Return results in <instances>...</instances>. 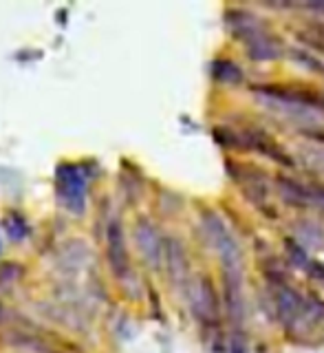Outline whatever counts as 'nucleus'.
Here are the masks:
<instances>
[{
  "mask_svg": "<svg viewBox=\"0 0 324 353\" xmlns=\"http://www.w3.org/2000/svg\"><path fill=\"white\" fill-rule=\"evenodd\" d=\"M223 290H225L227 316L236 327L245 323V294H243V272L223 270Z\"/></svg>",
  "mask_w": 324,
  "mask_h": 353,
  "instance_id": "6",
  "label": "nucleus"
},
{
  "mask_svg": "<svg viewBox=\"0 0 324 353\" xmlns=\"http://www.w3.org/2000/svg\"><path fill=\"white\" fill-rule=\"evenodd\" d=\"M106 243H108V261H110V268H113L117 279H126L128 272H130V259H128L124 232H121V223H117V221H113V223L108 225Z\"/></svg>",
  "mask_w": 324,
  "mask_h": 353,
  "instance_id": "8",
  "label": "nucleus"
},
{
  "mask_svg": "<svg viewBox=\"0 0 324 353\" xmlns=\"http://www.w3.org/2000/svg\"><path fill=\"white\" fill-rule=\"evenodd\" d=\"M232 353H247V342H245L243 331H234L232 336Z\"/></svg>",
  "mask_w": 324,
  "mask_h": 353,
  "instance_id": "18",
  "label": "nucleus"
},
{
  "mask_svg": "<svg viewBox=\"0 0 324 353\" xmlns=\"http://www.w3.org/2000/svg\"><path fill=\"white\" fill-rule=\"evenodd\" d=\"M201 221H203V228L207 232L210 241L214 243V248L219 252V256L223 261V270H236L243 272V254L239 243L234 241V236L230 234V230L223 223V219L212 212V210H203L201 214Z\"/></svg>",
  "mask_w": 324,
  "mask_h": 353,
  "instance_id": "1",
  "label": "nucleus"
},
{
  "mask_svg": "<svg viewBox=\"0 0 324 353\" xmlns=\"http://www.w3.org/2000/svg\"><path fill=\"white\" fill-rule=\"evenodd\" d=\"M243 137H245V143H247V150H256V152H261L265 154V157H270L274 159L276 163H281V165H287V168H294V159H292V154H289L281 143H276L270 135H267L265 130L261 128H250V130H245L243 132Z\"/></svg>",
  "mask_w": 324,
  "mask_h": 353,
  "instance_id": "7",
  "label": "nucleus"
},
{
  "mask_svg": "<svg viewBox=\"0 0 324 353\" xmlns=\"http://www.w3.org/2000/svg\"><path fill=\"white\" fill-rule=\"evenodd\" d=\"M307 274H309L314 281L322 283V281H324V263H318V261H314V263H311V268L307 270Z\"/></svg>",
  "mask_w": 324,
  "mask_h": 353,
  "instance_id": "19",
  "label": "nucleus"
},
{
  "mask_svg": "<svg viewBox=\"0 0 324 353\" xmlns=\"http://www.w3.org/2000/svg\"><path fill=\"white\" fill-rule=\"evenodd\" d=\"M165 263H168V274H170V281L174 285H185L190 265H188L185 250L176 239H168L165 241Z\"/></svg>",
  "mask_w": 324,
  "mask_h": 353,
  "instance_id": "11",
  "label": "nucleus"
},
{
  "mask_svg": "<svg viewBox=\"0 0 324 353\" xmlns=\"http://www.w3.org/2000/svg\"><path fill=\"white\" fill-rule=\"evenodd\" d=\"M212 75H214L216 82L227 84V86H239L245 80L243 69L232 60H216L212 64Z\"/></svg>",
  "mask_w": 324,
  "mask_h": 353,
  "instance_id": "13",
  "label": "nucleus"
},
{
  "mask_svg": "<svg viewBox=\"0 0 324 353\" xmlns=\"http://www.w3.org/2000/svg\"><path fill=\"white\" fill-rule=\"evenodd\" d=\"M285 252H287L289 263H292L294 268H298V270L307 272L311 268V263H314V261L309 259L307 248L300 241H296V239H285Z\"/></svg>",
  "mask_w": 324,
  "mask_h": 353,
  "instance_id": "14",
  "label": "nucleus"
},
{
  "mask_svg": "<svg viewBox=\"0 0 324 353\" xmlns=\"http://www.w3.org/2000/svg\"><path fill=\"white\" fill-rule=\"evenodd\" d=\"M227 170L234 181L241 185V190L250 203L256 208H261L263 212H267V201H270V183H267L265 174L247 163H239V161H227Z\"/></svg>",
  "mask_w": 324,
  "mask_h": 353,
  "instance_id": "2",
  "label": "nucleus"
},
{
  "mask_svg": "<svg viewBox=\"0 0 324 353\" xmlns=\"http://www.w3.org/2000/svg\"><path fill=\"white\" fill-rule=\"evenodd\" d=\"M225 25L232 33V38L243 40L245 44H250L252 40L261 38L267 33L263 20L252 14V11H245V9H232L225 14Z\"/></svg>",
  "mask_w": 324,
  "mask_h": 353,
  "instance_id": "5",
  "label": "nucleus"
},
{
  "mask_svg": "<svg viewBox=\"0 0 324 353\" xmlns=\"http://www.w3.org/2000/svg\"><path fill=\"white\" fill-rule=\"evenodd\" d=\"M214 139L221 143V146H225L227 150H247L245 137L230 128H214Z\"/></svg>",
  "mask_w": 324,
  "mask_h": 353,
  "instance_id": "15",
  "label": "nucleus"
},
{
  "mask_svg": "<svg viewBox=\"0 0 324 353\" xmlns=\"http://www.w3.org/2000/svg\"><path fill=\"white\" fill-rule=\"evenodd\" d=\"M190 307H192V314L201 325L205 327L219 325L221 318L219 296L207 276H201V279H196L190 285Z\"/></svg>",
  "mask_w": 324,
  "mask_h": 353,
  "instance_id": "4",
  "label": "nucleus"
},
{
  "mask_svg": "<svg viewBox=\"0 0 324 353\" xmlns=\"http://www.w3.org/2000/svg\"><path fill=\"white\" fill-rule=\"evenodd\" d=\"M135 239H137V245L152 268H157L159 261H161V239L146 219H141L137 228H135Z\"/></svg>",
  "mask_w": 324,
  "mask_h": 353,
  "instance_id": "10",
  "label": "nucleus"
},
{
  "mask_svg": "<svg viewBox=\"0 0 324 353\" xmlns=\"http://www.w3.org/2000/svg\"><path fill=\"white\" fill-rule=\"evenodd\" d=\"M272 294H274L276 314L283 320V325L287 329H294L296 325L303 323L305 318H311L307 298L298 290H294L292 285H287V283L272 285Z\"/></svg>",
  "mask_w": 324,
  "mask_h": 353,
  "instance_id": "3",
  "label": "nucleus"
},
{
  "mask_svg": "<svg viewBox=\"0 0 324 353\" xmlns=\"http://www.w3.org/2000/svg\"><path fill=\"white\" fill-rule=\"evenodd\" d=\"M311 188V194H314V203L318 205V208H324V183L320 185H309Z\"/></svg>",
  "mask_w": 324,
  "mask_h": 353,
  "instance_id": "20",
  "label": "nucleus"
},
{
  "mask_svg": "<svg viewBox=\"0 0 324 353\" xmlns=\"http://www.w3.org/2000/svg\"><path fill=\"white\" fill-rule=\"evenodd\" d=\"M0 312H3V309H0Z\"/></svg>",
  "mask_w": 324,
  "mask_h": 353,
  "instance_id": "22",
  "label": "nucleus"
},
{
  "mask_svg": "<svg viewBox=\"0 0 324 353\" xmlns=\"http://www.w3.org/2000/svg\"><path fill=\"white\" fill-rule=\"evenodd\" d=\"M285 53L283 42L278 40L272 33H265V36L256 38L247 44V58L254 62H270V60H278Z\"/></svg>",
  "mask_w": 324,
  "mask_h": 353,
  "instance_id": "12",
  "label": "nucleus"
},
{
  "mask_svg": "<svg viewBox=\"0 0 324 353\" xmlns=\"http://www.w3.org/2000/svg\"><path fill=\"white\" fill-rule=\"evenodd\" d=\"M276 190L281 194V199L292 208H311L314 203V194H311V188L300 183L287 174H278L276 176Z\"/></svg>",
  "mask_w": 324,
  "mask_h": 353,
  "instance_id": "9",
  "label": "nucleus"
},
{
  "mask_svg": "<svg viewBox=\"0 0 324 353\" xmlns=\"http://www.w3.org/2000/svg\"><path fill=\"white\" fill-rule=\"evenodd\" d=\"M305 9H311V11H318V14H324V0H322V3H305Z\"/></svg>",
  "mask_w": 324,
  "mask_h": 353,
  "instance_id": "21",
  "label": "nucleus"
},
{
  "mask_svg": "<svg viewBox=\"0 0 324 353\" xmlns=\"http://www.w3.org/2000/svg\"><path fill=\"white\" fill-rule=\"evenodd\" d=\"M289 53H292V58H294L300 66H305V69H309L311 73L324 75V64H322L318 58H314V55H311L309 51H303V49H292Z\"/></svg>",
  "mask_w": 324,
  "mask_h": 353,
  "instance_id": "16",
  "label": "nucleus"
},
{
  "mask_svg": "<svg viewBox=\"0 0 324 353\" xmlns=\"http://www.w3.org/2000/svg\"><path fill=\"white\" fill-rule=\"evenodd\" d=\"M303 154H307V157H303L309 165V170H314L318 174H324V150H318V148H303Z\"/></svg>",
  "mask_w": 324,
  "mask_h": 353,
  "instance_id": "17",
  "label": "nucleus"
}]
</instances>
